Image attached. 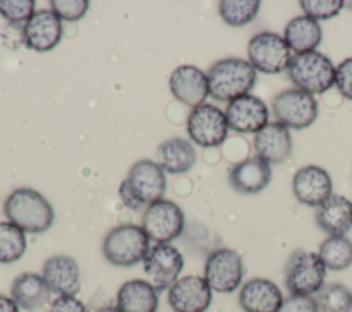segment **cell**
<instances>
[{
    "instance_id": "obj_1",
    "label": "cell",
    "mask_w": 352,
    "mask_h": 312,
    "mask_svg": "<svg viewBox=\"0 0 352 312\" xmlns=\"http://www.w3.org/2000/svg\"><path fill=\"white\" fill-rule=\"evenodd\" d=\"M4 214L10 223L28 234H41L54 223L50 201L36 190L16 188L4 201Z\"/></svg>"
},
{
    "instance_id": "obj_2",
    "label": "cell",
    "mask_w": 352,
    "mask_h": 312,
    "mask_svg": "<svg viewBox=\"0 0 352 312\" xmlns=\"http://www.w3.org/2000/svg\"><path fill=\"white\" fill-rule=\"evenodd\" d=\"M256 69L243 59L227 58L214 62L208 73L209 95L219 102H231L248 95L256 82Z\"/></svg>"
},
{
    "instance_id": "obj_3",
    "label": "cell",
    "mask_w": 352,
    "mask_h": 312,
    "mask_svg": "<svg viewBox=\"0 0 352 312\" xmlns=\"http://www.w3.org/2000/svg\"><path fill=\"white\" fill-rule=\"evenodd\" d=\"M150 250V239L144 230L135 224L111 228L102 243L104 258L116 267H132L144 260Z\"/></svg>"
},
{
    "instance_id": "obj_4",
    "label": "cell",
    "mask_w": 352,
    "mask_h": 312,
    "mask_svg": "<svg viewBox=\"0 0 352 312\" xmlns=\"http://www.w3.org/2000/svg\"><path fill=\"white\" fill-rule=\"evenodd\" d=\"M287 74L292 82L308 93H323L334 85L336 69L331 60L319 51L292 56Z\"/></svg>"
},
{
    "instance_id": "obj_5",
    "label": "cell",
    "mask_w": 352,
    "mask_h": 312,
    "mask_svg": "<svg viewBox=\"0 0 352 312\" xmlns=\"http://www.w3.org/2000/svg\"><path fill=\"white\" fill-rule=\"evenodd\" d=\"M326 267L318 253L294 250L285 268V285L290 294L314 296L324 285Z\"/></svg>"
},
{
    "instance_id": "obj_6",
    "label": "cell",
    "mask_w": 352,
    "mask_h": 312,
    "mask_svg": "<svg viewBox=\"0 0 352 312\" xmlns=\"http://www.w3.org/2000/svg\"><path fill=\"white\" fill-rule=\"evenodd\" d=\"M272 111L276 122L286 128L304 129L315 122L319 109L311 93L298 88H289L274 98Z\"/></svg>"
},
{
    "instance_id": "obj_7",
    "label": "cell",
    "mask_w": 352,
    "mask_h": 312,
    "mask_svg": "<svg viewBox=\"0 0 352 312\" xmlns=\"http://www.w3.org/2000/svg\"><path fill=\"white\" fill-rule=\"evenodd\" d=\"M245 275L242 257L238 252L220 247L212 252L204 268V279L216 293H232L236 290Z\"/></svg>"
},
{
    "instance_id": "obj_8",
    "label": "cell",
    "mask_w": 352,
    "mask_h": 312,
    "mask_svg": "<svg viewBox=\"0 0 352 312\" xmlns=\"http://www.w3.org/2000/svg\"><path fill=\"white\" fill-rule=\"evenodd\" d=\"M142 228L150 241L155 243H169L183 232L184 213L175 202L160 199L146 208Z\"/></svg>"
},
{
    "instance_id": "obj_9",
    "label": "cell",
    "mask_w": 352,
    "mask_h": 312,
    "mask_svg": "<svg viewBox=\"0 0 352 312\" xmlns=\"http://www.w3.org/2000/svg\"><path fill=\"white\" fill-rule=\"evenodd\" d=\"M248 56L249 63L265 74L283 71L292 59L285 38L272 32H261L253 36L248 45Z\"/></svg>"
},
{
    "instance_id": "obj_10",
    "label": "cell",
    "mask_w": 352,
    "mask_h": 312,
    "mask_svg": "<svg viewBox=\"0 0 352 312\" xmlns=\"http://www.w3.org/2000/svg\"><path fill=\"white\" fill-rule=\"evenodd\" d=\"M226 114L210 103H204L191 110L187 120V132L190 139L201 147L220 146L228 133Z\"/></svg>"
},
{
    "instance_id": "obj_11",
    "label": "cell",
    "mask_w": 352,
    "mask_h": 312,
    "mask_svg": "<svg viewBox=\"0 0 352 312\" xmlns=\"http://www.w3.org/2000/svg\"><path fill=\"white\" fill-rule=\"evenodd\" d=\"M183 267L182 253L170 243L154 245L143 260V271L158 293L169 289L177 280Z\"/></svg>"
},
{
    "instance_id": "obj_12",
    "label": "cell",
    "mask_w": 352,
    "mask_h": 312,
    "mask_svg": "<svg viewBox=\"0 0 352 312\" xmlns=\"http://www.w3.org/2000/svg\"><path fill=\"white\" fill-rule=\"evenodd\" d=\"M124 180L133 198L143 208L162 199L166 188V179L162 168L150 159L135 162Z\"/></svg>"
},
{
    "instance_id": "obj_13",
    "label": "cell",
    "mask_w": 352,
    "mask_h": 312,
    "mask_svg": "<svg viewBox=\"0 0 352 312\" xmlns=\"http://www.w3.org/2000/svg\"><path fill=\"white\" fill-rule=\"evenodd\" d=\"M168 302L175 312H205L212 302V289L204 278L187 275L169 287Z\"/></svg>"
},
{
    "instance_id": "obj_14",
    "label": "cell",
    "mask_w": 352,
    "mask_h": 312,
    "mask_svg": "<svg viewBox=\"0 0 352 312\" xmlns=\"http://www.w3.org/2000/svg\"><path fill=\"white\" fill-rule=\"evenodd\" d=\"M62 33V19L52 10H38L25 23L23 41L33 51L48 52L60 43Z\"/></svg>"
},
{
    "instance_id": "obj_15",
    "label": "cell",
    "mask_w": 352,
    "mask_h": 312,
    "mask_svg": "<svg viewBox=\"0 0 352 312\" xmlns=\"http://www.w3.org/2000/svg\"><path fill=\"white\" fill-rule=\"evenodd\" d=\"M224 114L228 128L239 133H257L268 124L267 104L249 93L228 102Z\"/></svg>"
},
{
    "instance_id": "obj_16",
    "label": "cell",
    "mask_w": 352,
    "mask_h": 312,
    "mask_svg": "<svg viewBox=\"0 0 352 312\" xmlns=\"http://www.w3.org/2000/svg\"><path fill=\"white\" fill-rule=\"evenodd\" d=\"M41 276L51 293L76 296L81 289V274L77 261L66 254H55L43 264Z\"/></svg>"
},
{
    "instance_id": "obj_17",
    "label": "cell",
    "mask_w": 352,
    "mask_h": 312,
    "mask_svg": "<svg viewBox=\"0 0 352 312\" xmlns=\"http://www.w3.org/2000/svg\"><path fill=\"white\" fill-rule=\"evenodd\" d=\"M331 191V177L320 166H304L293 177V192L297 201L304 205L318 208L333 195Z\"/></svg>"
},
{
    "instance_id": "obj_18",
    "label": "cell",
    "mask_w": 352,
    "mask_h": 312,
    "mask_svg": "<svg viewBox=\"0 0 352 312\" xmlns=\"http://www.w3.org/2000/svg\"><path fill=\"white\" fill-rule=\"evenodd\" d=\"M169 89L179 102L192 109L204 104L209 95L206 74L191 65H182L173 70L169 77Z\"/></svg>"
},
{
    "instance_id": "obj_19",
    "label": "cell",
    "mask_w": 352,
    "mask_h": 312,
    "mask_svg": "<svg viewBox=\"0 0 352 312\" xmlns=\"http://www.w3.org/2000/svg\"><path fill=\"white\" fill-rule=\"evenodd\" d=\"M272 172L267 161L250 157L235 164L228 170V181L239 194H257L271 181Z\"/></svg>"
},
{
    "instance_id": "obj_20",
    "label": "cell",
    "mask_w": 352,
    "mask_h": 312,
    "mask_svg": "<svg viewBox=\"0 0 352 312\" xmlns=\"http://www.w3.org/2000/svg\"><path fill=\"white\" fill-rule=\"evenodd\" d=\"M283 300L280 289L264 278L248 280L239 291V305L245 312H276Z\"/></svg>"
},
{
    "instance_id": "obj_21",
    "label": "cell",
    "mask_w": 352,
    "mask_h": 312,
    "mask_svg": "<svg viewBox=\"0 0 352 312\" xmlns=\"http://www.w3.org/2000/svg\"><path fill=\"white\" fill-rule=\"evenodd\" d=\"M253 146L257 157L268 164H282L292 154V136L285 125L270 122L256 133Z\"/></svg>"
},
{
    "instance_id": "obj_22",
    "label": "cell",
    "mask_w": 352,
    "mask_h": 312,
    "mask_svg": "<svg viewBox=\"0 0 352 312\" xmlns=\"http://www.w3.org/2000/svg\"><path fill=\"white\" fill-rule=\"evenodd\" d=\"M11 298L29 312L44 308L51 300V290L41 275L36 272L19 274L11 283Z\"/></svg>"
},
{
    "instance_id": "obj_23",
    "label": "cell",
    "mask_w": 352,
    "mask_h": 312,
    "mask_svg": "<svg viewBox=\"0 0 352 312\" xmlns=\"http://www.w3.org/2000/svg\"><path fill=\"white\" fill-rule=\"evenodd\" d=\"M315 220L329 236L345 235L352 227V202L342 195H331L318 206Z\"/></svg>"
},
{
    "instance_id": "obj_24",
    "label": "cell",
    "mask_w": 352,
    "mask_h": 312,
    "mask_svg": "<svg viewBox=\"0 0 352 312\" xmlns=\"http://www.w3.org/2000/svg\"><path fill=\"white\" fill-rule=\"evenodd\" d=\"M157 307L158 291L148 280H126L117 291V308L121 312H155Z\"/></svg>"
},
{
    "instance_id": "obj_25",
    "label": "cell",
    "mask_w": 352,
    "mask_h": 312,
    "mask_svg": "<svg viewBox=\"0 0 352 312\" xmlns=\"http://www.w3.org/2000/svg\"><path fill=\"white\" fill-rule=\"evenodd\" d=\"M158 165L170 175L188 172L195 161L197 153L191 142L183 137H170L164 140L157 150Z\"/></svg>"
},
{
    "instance_id": "obj_26",
    "label": "cell",
    "mask_w": 352,
    "mask_h": 312,
    "mask_svg": "<svg viewBox=\"0 0 352 312\" xmlns=\"http://www.w3.org/2000/svg\"><path fill=\"white\" fill-rule=\"evenodd\" d=\"M285 41L296 54L315 51L322 41V29L319 23L305 15L289 21L285 27Z\"/></svg>"
},
{
    "instance_id": "obj_27",
    "label": "cell",
    "mask_w": 352,
    "mask_h": 312,
    "mask_svg": "<svg viewBox=\"0 0 352 312\" xmlns=\"http://www.w3.org/2000/svg\"><path fill=\"white\" fill-rule=\"evenodd\" d=\"M318 254L326 269L344 271L352 265V241L345 235L329 236L320 243Z\"/></svg>"
},
{
    "instance_id": "obj_28",
    "label": "cell",
    "mask_w": 352,
    "mask_h": 312,
    "mask_svg": "<svg viewBox=\"0 0 352 312\" xmlns=\"http://www.w3.org/2000/svg\"><path fill=\"white\" fill-rule=\"evenodd\" d=\"M318 312H351L352 293L341 283H324L318 293L314 294Z\"/></svg>"
},
{
    "instance_id": "obj_29",
    "label": "cell",
    "mask_w": 352,
    "mask_h": 312,
    "mask_svg": "<svg viewBox=\"0 0 352 312\" xmlns=\"http://www.w3.org/2000/svg\"><path fill=\"white\" fill-rule=\"evenodd\" d=\"M28 241L25 232L10 221L0 223V263L18 261L26 252Z\"/></svg>"
},
{
    "instance_id": "obj_30",
    "label": "cell",
    "mask_w": 352,
    "mask_h": 312,
    "mask_svg": "<svg viewBox=\"0 0 352 312\" xmlns=\"http://www.w3.org/2000/svg\"><path fill=\"white\" fill-rule=\"evenodd\" d=\"M260 10L257 0H221L219 3V14L221 19L234 27H239L252 22Z\"/></svg>"
},
{
    "instance_id": "obj_31",
    "label": "cell",
    "mask_w": 352,
    "mask_h": 312,
    "mask_svg": "<svg viewBox=\"0 0 352 312\" xmlns=\"http://www.w3.org/2000/svg\"><path fill=\"white\" fill-rule=\"evenodd\" d=\"M300 5L305 16L318 22L320 19H330L338 15L341 8L344 7V1L342 0H301Z\"/></svg>"
},
{
    "instance_id": "obj_32",
    "label": "cell",
    "mask_w": 352,
    "mask_h": 312,
    "mask_svg": "<svg viewBox=\"0 0 352 312\" xmlns=\"http://www.w3.org/2000/svg\"><path fill=\"white\" fill-rule=\"evenodd\" d=\"M33 0H0V15L11 22L28 21L34 11Z\"/></svg>"
},
{
    "instance_id": "obj_33",
    "label": "cell",
    "mask_w": 352,
    "mask_h": 312,
    "mask_svg": "<svg viewBox=\"0 0 352 312\" xmlns=\"http://www.w3.org/2000/svg\"><path fill=\"white\" fill-rule=\"evenodd\" d=\"M51 10L65 21H78L88 11L89 1L87 0H51Z\"/></svg>"
},
{
    "instance_id": "obj_34",
    "label": "cell",
    "mask_w": 352,
    "mask_h": 312,
    "mask_svg": "<svg viewBox=\"0 0 352 312\" xmlns=\"http://www.w3.org/2000/svg\"><path fill=\"white\" fill-rule=\"evenodd\" d=\"M334 84L342 96L352 100V58H346L336 67Z\"/></svg>"
},
{
    "instance_id": "obj_35",
    "label": "cell",
    "mask_w": 352,
    "mask_h": 312,
    "mask_svg": "<svg viewBox=\"0 0 352 312\" xmlns=\"http://www.w3.org/2000/svg\"><path fill=\"white\" fill-rule=\"evenodd\" d=\"M276 312H318V308L312 296L290 294Z\"/></svg>"
},
{
    "instance_id": "obj_36",
    "label": "cell",
    "mask_w": 352,
    "mask_h": 312,
    "mask_svg": "<svg viewBox=\"0 0 352 312\" xmlns=\"http://www.w3.org/2000/svg\"><path fill=\"white\" fill-rule=\"evenodd\" d=\"M50 312H88V309L74 296H60L51 302Z\"/></svg>"
},
{
    "instance_id": "obj_37",
    "label": "cell",
    "mask_w": 352,
    "mask_h": 312,
    "mask_svg": "<svg viewBox=\"0 0 352 312\" xmlns=\"http://www.w3.org/2000/svg\"><path fill=\"white\" fill-rule=\"evenodd\" d=\"M118 195H120V199L121 202L124 203V206L129 210H133V212H140L143 209V206L133 198L132 192L129 191L125 180L121 181L120 187H118Z\"/></svg>"
},
{
    "instance_id": "obj_38",
    "label": "cell",
    "mask_w": 352,
    "mask_h": 312,
    "mask_svg": "<svg viewBox=\"0 0 352 312\" xmlns=\"http://www.w3.org/2000/svg\"><path fill=\"white\" fill-rule=\"evenodd\" d=\"M0 312H19V307L11 297L0 294Z\"/></svg>"
},
{
    "instance_id": "obj_39",
    "label": "cell",
    "mask_w": 352,
    "mask_h": 312,
    "mask_svg": "<svg viewBox=\"0 0 352 312\" xmlns=\"http://www.w3.org/2000/svg\"><path fill=\"white\" fill-rule=\"evenodd\" d=\"M94 312H121V311L117 307H102V308H98Z\"/></svg>"
}]
</instances>
